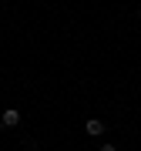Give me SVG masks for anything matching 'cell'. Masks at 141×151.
<instances>
[{
	"instance_id": "1",
	"label": "cell",
	"mask_w": 141,
	"mask_h": 151,
	"mask_svg": "<svg viewBox=\"0 0 141 151\" xmlns=\"http://www.w3.org/2000/svg\"><path fill=\"white\" fill-rule=\"evenodd\" d=\"M84 134H91V138H101V134H104V121H101V118H91V121L84 124Z\"/></svg>"
},
{
	"instance_id": "2",
	"label": "cell",
	"mask_w": 141,
	"mask_h": 151,
	"mask_svg": "<svg viewBox=\"0 0 141 151\" xmlns=\"http://www.w3.org/2000/svg\"><path fill=\"white\" fill-rule=\"evenodd\" d=\"M0 121H4V128H17V124H20V111H17V108H7Z\"/></svg>"
},
{
	"instance_id": "3",
	"label": "cell",
	"mask_w": 141,
	"mask_h": 151,
	"mask_svg": "<svg viewBox=\"0 0 141 151\" xmlns=\"http://www.w3.org/2000/svg\"><path fill=\"white\" fill-rule=\"evenodd\" d=\"M101 151H118V148H114V145H101Z\"/></svg>"
},
{
	"instance_id": "4",
	"label": "cell",
	"mask_w": 141,
	"mask_h": 151,
	"mask_svg": "<svg viewBox=\"0 0 141 151\" xmlns=\"http://www.w3.org/2000/svg\"><path fill=\"white\" fill-rule=\"evenodd\" d=\"M138 17H141V7H138Z\"/></svg>"
}]
</instances>
